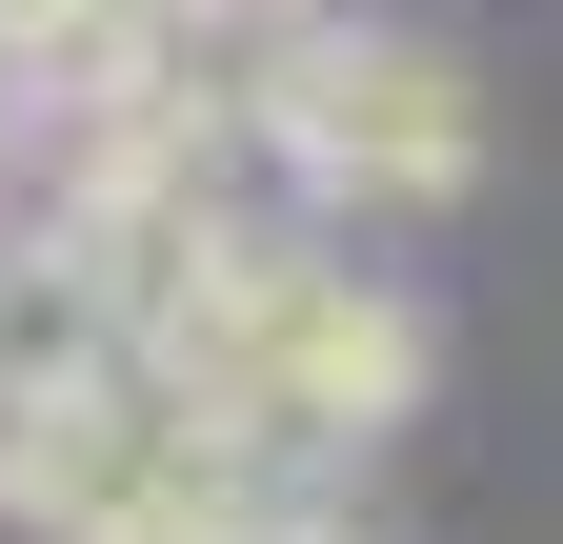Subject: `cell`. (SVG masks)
<instances>
[{
    "label": "cell",
    "instance_id": "cell-5",
    "mask_svg": "<svg viewBox=\"0 0 563 544\" xmlns=\"http://www.w3.org/2000/svg\"><path fill=\"white\" fill-rule=\"evenodd\" d=\"M41 142H60V61H41L21 0H0V182H41Z\"/></svg>",
    "mask_w": 563,
    "mask_h": 544
},
{
    "label": "cell",
    "instance_id": "cell-6",
    "mask_svg": "<svg viewBox=\"0 0 563 544\" xmlns=\"http://www.w3.org/2000/svg\"><path fill=\"white\" fill-rule=\"evenodd\" d=\"M302 21H342V0H181V61H222V81H242V61L302 41Z\"/></svg>",
    "mask_w": 563,
    "mask_h": 544
},
{
    "label": "cell",
    "instance_id": "cell-2",
    "mask_svg": "<svg viewBox=\"0 0 563 544\" xmlns=\"http://www.w3.org/2000/svg\"><path fill=\"white\" fill-rule=\"evenodd\" d=\"M242 142L322 202V222H443V202L483 182V81H463V41H422V21H302V41H262L242 61Z\"/></svg>",
    "mask_w": 563,
    "mask_h": 544
},
{
    "label": "cell",
    "instance_id": "cell-1",
    "mask_svg": "<svg viewBox=\"0 0 563 544\" xmlns=\"http://www.w3.org/2000/svg\"><path fill=\"white\" fill-rule=\"evenodd\" d=\"M141 363H162L201 424L262 464V485H302V504H342V464L402 444V424H422V383H443L422 303L383 283L363 242H322V222H262L222 283H201L162 344H141Z\"/></svg>",
    "mask_w": 563,
    "mask_h": 544
},
{
    "label": "cell",
    "instance_id": "cell-7",
    "mask_svg": "<svg viewBox=\"0 0 563 544\" xmlns=\"http://www.w3.org/2000/svg\"><path fill=\"white\" fill-rule=\"evenodd\" d=\"M242 544H363V504H302V485H282V504H242Z\"/></svg>",
    "mask_w": 563,
    "mask_h": 544
},
{
    "label": "cell",
    "instance_id": "cell-4",
    "mask_svg": "<svg viewBox=\"0 0 563 544\" xmlns=\"http://www.w3.org/2000/svg\"><path fill=\"white\" fill-rule=\"evenodd\" d=\"M141 363V323L101 303V262L60 242V222H0V444L60 424V403H101Z\"/></svg>",
    "mask_w": 563,
    "mask_h": 544
},
{
    "label": "cell",
    "instance_id": "cell-3",
    "mask_svg": "<svg viewBox=\"0 0 563 544\" xmlns=\"http://www.w3.org/2000/svg\"><path fill=\"white\" fill-rule=\"evenodd\" d=\"M242 504H282V485L162 363H121L101 403H60V424L0 444V524H41V544H242Z\"/></svg>",
    "mask_w": 563,
    "mask_h": 544
}]
</instances>
